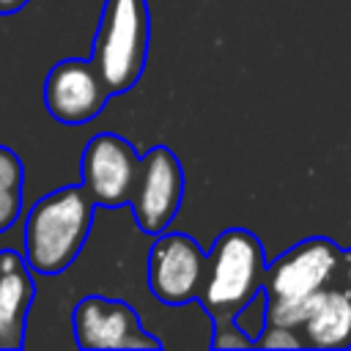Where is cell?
Masks as SVG:
<instances>
[{
	"instance_id": "4fadbf2b",
	"label": "cell",
	"mask_w": 351,
	"mask_h": 351,
	"mask_svg": "<svg viewBox=\"0 0 351 351\" xmlns=\"http://www.w3.org/2000/svg\"><path fill=\"white\" fill-rule=\"evenodd\" d=\"M261 329L263 332L255 337V348H304V343H302V337L293 326L263 321Z\"/></svg>"
},
{
	"instance_id": "52a82bcc",
	"label": "cell",
	"mask_w": 351,
	"mask_h": 351,
	"mask_svg": "<svg viewBox=\"0 0 351 351\" xmlns=\"http://www.w3.org/2000/svg\"><path fill=\"white\" fill-rule=\"evenodd\" d=\"M74 340L85 351H126V348H162V340L148 335L137 313L107 296H85L71 313Z\"/></svg>"
},
{
	"instance_id": "7a4b0ae2",
	"label": "cell",
	"mask_w": 351,
	"mask_h": 351,
	"mask_svg": "<svg viewBox=\"0 0 351 351\" xmlns=\"http://www.w3.org/2000/svg\"><path fill=\"white\" fill-rule=\"evenodd\" d=\"M266 250L247 228H228L208 252L206 285L197 296L211 324L236 321L263 293Z\"/></svg>"
},
{
	"instance_id": "7c38bea8",
	"label": "cell",
	"mask_w": 351,
	"mask_h": 351,
	"mask_svg": "<svg viewBox=\"0 0 351 351\" xmlns=\"http://www.w3.org/2000/svg\"><path fill=\"white\" fill-rule=\"evenodd\" d=\"M22 181H25L22 159L11 148L0 145V233L19 219Z\"/></svg>"
},
{
	"instance_id": "3957f363",
	"label": "cell",
	"mask_w": 351,
	"mask_h": 351,
	"mask_svg": "<svg viewBox=\"0 0 351 351\" xmlns=\"http://www.w3.org/2000/svg\"><path fill=\"white\" fill-rule=\"evenodd\" d=\"M343 258L346 250L326 236H310L280 252L271 263H266L263 321L296 329L307 302L326 288L329 277L343 266Z\"/></svg>"
},
{
	"instance_id": "277c9868",
	"label": "cell",
	"mask_w": 351,
	"mask_h": 351,
	"mask_svg": "<svg viewBox=\"0 0 351 351\" xmlns=\"http://www.w3.org/2000/svg\"><path fill=\"white\" fill-rule=\"evenodd\" d=\"M148 41L151 14L145 0H104L90 60L112 96L140 82L148 60Z\"/></svg>"
},
{
	"instance_id": "30bf717a",
	"label": "cell",
	"mask_w": 351,
	"mask_h": 351,
	"mask_svg": "<svg viewBox=\"0 0 351 351\" xmlns=\"http://www.w3.org/2000/svg\"><path fill=\"white\" fill-rule=\"evenodd\" d=\"M33 269L25 255L0 250V348L25 346V324L36 299Z\"/></svg>"
},
{
	"instance_id": "2e32d148",
	"label": "cell",
	"mask_w": 351,
	"mask_h": 351,
	"mask_svg": "<svg viewBox=\"0 0 351 351\" xmlns=\"http://www.w3.org/2000/svg\"><path fill=\"white\" fill-rule=\"evenodd\" d=\"M343 269H346V282L351 288V250H346V258H343Z\"/></svg>"
},
{
	"instance_id": "6da1fadb",
	"label": "cell",
	"mask_w": 351,
	"mask_h": 351,
	"mask_svg": "<svg viewBox=\"0 0 351 351\" xmlns=\"http://www.w3.org/2000/svg\"><path fill=\"white\" fill-rule=\"evenodd\" d=\"M93 197L82 184L60 186L25 217V261L36 274H60L82 252L93 225Z\"/></svg>"
},
{
	"instance_id": "ba28073f",
	"label": "cell",
	"mask_w": 351,
	"mask_h": 351,
	"mask_svg": "<svg viewBox=\"0 0 351 351\" xmlns=\"http://www.w3.org/2000/svg\"><path fill=\"white\" fill-rule=\"evenodd\" d=\"M110 90L93 66V60L66 58L55 63L44 80V107L47 112L69 126L93 121L110 101Z\"/></svg>"
},
{
	"instance_id": "5b68a950",
	"label": "cell",
	"mask_w": 351,
	"mask_h": 351,
	"mask_svg": "<svg viewBox=\"0 0 351 351\" xmlns=\"http://www.w3.org/2000/svg\"><path fill=\"white\" fill-rule=\"evenodd\" d=\"M80 176H82L80 184L85 186V192L93 197L96 206L104 208L132 206L143 176V156L121 134L104 132L88 140L80 159Z\"/></svg>"
},
{
	"instance_id": "9c48e42d",
	"label": "cell",
	"mask_w": 351,
	"mask_h": 351,
	"mask_svg": "<svg viewBox=\"0 0 351 351\" xmlns=\"http://www.w3.org/2000/svg\"><path fill=\"white\" fill-rule=\"evenodd\" d=\"M184 200V167L167 145H154L143 154V176L132 211L137 228L148 236H159L176 219Z\"/></svg>"
},
{
	"instance_id": "8fae6325",
	"label": "cell",
	"mask_w": 351,
	"mask_h": 351,
	"mask_svg": "<svg viewBox=\"0 0 351 351\" xmlns=\"http://www.w3.org/2000/svg\"><path fill=\"white\" fill-rule=\"evenodd\" d=\"M304 348H351V288L318 291L296 326Z\"/></svg>"
},
{
	"instance_id": "5bb4252c",
	"label": "cell",
	"mask_w": 351,
	"mask_h": 351,
	"mask_svg": "<svg viewBox=\"0 0 351 351\" xmlns=\"http://www.w3.org/2000/svg\"><path fill=\"white\" fill-rule=\"evenodd\" d=\"M211 348H255V337H250L236 321L214 324Z\"/></svg>"
},
{
	"instance_id": "9a60e30c",
	"label": "cell",
	"mask_w": 351,
	"mask_h": 351,
	"mask_svg": "<svg viewBox=\"0 0 351 351\" xmlns=\"http://www.w3.org/2000/svg\"><path fill=\"white\" fill-rule=\"evenodd\" d=\"M25 5H27V0H0V14H16Z\"/></svg>"
},
{
	"instance_id": "8992f818",
	"label": "cell",
	"mask_w": 351,
	"mask_h": 351,
	"mask_svg": "<svg viewBox=\"0 0 351 351\" xmlns=\"http://www.w3.org/2000/svg\"><path fill=\"white\" fill-rule=\"evenodd\" d=\"M206 274L208 255L186 233H159L148 250V288L162 304L195 302Z\"/></svg>"
}]
</instances>
